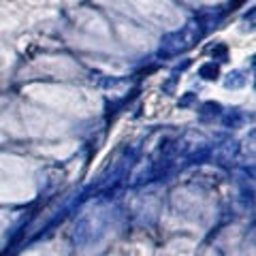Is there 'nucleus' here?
<instances>
[{"instance_id": "obj_1", "label": "nucleus", "mask_w": 256, "mask_h": 256, "mask_svg": "<svg viewBox=\"0 0 256 256\" xmlns=\"http://www.w3.org/2000/svg\"><path fill=\"white\" fill-rule=\"evenodd\" d=\"M203 36V24L198 20L188 22L182 30L173 32V34H166L162 38V45H160V56H178L182 52L190 50L198 38Z\"/></svg>"}, {"instance_id": "obj_2", "label": "nucleus", "mask_w": 256, "mask_h": 256, "mask_svg": "<svg viewBox=\"0 0 256 256\" xmlns=\"http://www.w3.org/2000/svg\"><path fill=\"white\" fill-rule=\"evenodd\" d=\"M198 75H201L203 79H216L218 77V64H214V62L203 64V66L198 68Z\"/></svg>"}, {"instance_id": "obj_3", "label": "nucleus", "mask_w": 256, "mask_h": 256, "mask_svg": "<svg viewBox=\"0 0 256 256\" xmlns=\"http://www.w3.org/2000/svg\"><path fill=\"white\" fill-rule=\"evenodd\" d=\"M242 86H246L244 73H239V70H235V73H228V77H226V88H242Z\"/></svg>"}]
</instances>
